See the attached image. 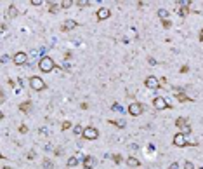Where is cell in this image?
<instances>
[{"label":"cell","mask_w":203,"mask_h":169,"mask_svg":"<svg viewBox=\"0 0 203 169\" xmlns=\"http://www.w3.org/2000/svg\"><path fill=\"white\" fill-rule=\"evenodd\" d=\"M38 68H40V72H43V73L52 72V70H54V59L49 58V56H43V58L38 61Z\"/></svg>","instance_id":"obj_1"},{"label":"cell","mask_w":203,"mask_h":169,"mask_svg":"<svg viewBox=\"0 0 203 169\" xmlns=\"http://www.w3.org/2000/svg\"><path fill=\"white\" fill-rule=\"evenodd\" d=\"M30 87H31V89H35V91H43V89H45V82H43L40 77H37V75H35V77H31V78H30Z\"/></svg>","instance_id":"obj_2"},{"label":"cell","mask_w":203,"mask_h":169,"mask_svg":"<svg viewBox=\"0 0 203 169\" xmlns=\"http://www.w3.org/2000/svg\"><path fill=\"white\" fill-rule=\"evenodd\" d=\"M128 113L132 115V117H137V115H141L142 113V105L141 103H130L128 105Z\"/></svg>","instance_id":"obj_3"},{"label":"cell","mask_w":203,"mask_h":169,"mask_svg":"<svg viewBox=\"0 0 203 169\" xmlns=\"http://www.w3.org/2000/svg\"><path fill=\"white\" fill-rule=\"evenodd\" d=\"M85 139H96L97 136H99V131L96 129V127H92V125H90V127H85V131H83V134H82Z\"/></svg>","instance_id":"obj_4"},{"label":"cell","mask_w":203,"mask_h":169,"mask_svg":"<svg viewBox=\"0 0 203 169\" xmlns=\"http://www.w3.org/2000/svg\"><path fill=\"white\" fill-rule=\"evenodd\" d=\"M174 145H175V146H188V145H191V143L186 141V136H184L182 133H177V134L174 136Z\"/></svg>","instance_id":"obj_5"},{"label":"cell","mask_w":203,"mask_h":169,"mask_svg":"<svg viewBox=\"0 0 203 169\" xmlns=\"http://www.w3.org/2000/svg\"><path fill=\"white\" fill-rule=\"evenodd\" d=\"M153 107L158 108V110H165V108H168V103L165 101V98H160V96H158V98L153 99Z\"/></svg>","instance_id":"obj_6"},{"label":"cell","mask_w":203,"mask_h":169,"mask_svg":"<svg viewBox=\"0 0 203 169\" xmlns=\"http://www.w3.org/2000/svg\"><path fill=\"white\" fill-rule=\"evenodd\" d=\"M144 84H146V87H149V89H160V82H158V78L156 77H148L146 80H144Z\"/></svg>","instance_id":"obj_7"},{"label":"cell","mask_w":203,"mask_h":169,"mask_svg":"<svg viewBox=\"0 0 203 169\" xmlns=\"http://www.w3.org/2000/svg\"><path fill=\"white\" fill-rule=\"evenodd\" d=\"M109 16H111V12H109L108 7H101V9H97V12H96V17H97L99 21H104V19H108Z\"/></svg>","instance_id":"obj_8"},{"label":"cell","mask_w":203,"mask_h":169,"mask_svg":"<svg viewBox=\"0 0 203 169\" xmlns=\"http://www.w3.org/2000/svg\"><path fill=\"white\" fill-rule=\"evenodd\" d=\"M26 59H28L26 52H17V54H14V58H12V61L16 63V65H25Z\"/></svg>","instance_id":"obj_9"},{"label":"cell","mask_w":203,"mask_h":169,"mask_svg":"<svg viewBox=\"0 0 203 169\" xmlns=\"http://www.w3.org/2000/svg\"><path fill=\"white\" fill-rule=\"evenodd\" d=\"M94 166H96V159H94V157L87 155V157L83 159V167H85V169H92Z\"/></svg>","instance_id":"obj_10"},{"label":"cell","mask_w":203,"mask_h":169,"mask_svg":"<svg viewBox=\"0 0 203 169\" xmlns=\"http://www.w3.org/2000/svg\"><path fill=\"white\" fill-rule=\"evenodd\" d=\"M75 26H77V21H73V19H66L61 28H63V32H66V30H73Z\"/></svg>","instance_id":"obj_11"},{"label":"cell","mask_w":203,"mask_h":169,"mask_svg":"<svg viewBox=\"0 0 203 169\" xmlns=\"http://www.w3.org/2000/svg\"><path fill=\"white\" fill-rule=\"evenodd\" d=\"M127 164H128L130 167H134V169H139V166H141L139 159H135V157H128V159H127Z\"/></svg>","instance_id":"obj_12"},{"label":"cell","mask_w":203,"mask_h":169,"mask_svg":"<svg viewBox=\"0 0 203 169\" xmlns=\"http://www.w3.org/2000/svg\"><path fill=\"white\" fill-rule=\"evenodd\" d=\"M177 14H179L180 17H186V16L189 14V7H177Z\"/></svg>","instance_id":"obj_13"},{"label":"cell","mask_w":203,"mask_h":169,"mask_svg":"<svg viewBox=\"0 0 203 169\" xmlns=\"http://www.w3.org/2000/svg\"><path fill=\"white\" fill-rule=\"evenodd\" d=\"M19 110H21V112H30V110H31V103H30V101L21 103V105H19Z\"/></svg>","instance_id":"obj_14"},{"label":"cell","mask_w":203,"mask_h":169,"mask_svg":"<svg viewBox=\"0 0 203 169\" xmlns=\"http://www.w3.org/2000/svg\"><path fill=\"white\" fill-rule=\"evenodd\" d=\"M175 98L179 99V101H182V103H186V101H191L186 94H182V91H179V93H175Z\"/></svg>","instance_id":"obj_15"},{"label":"cell","mask_w":203,"mask_h":169,"mask_svg":"<svg viewBox=\"0 0 203 169\" xmlns=\"http://www.w3.org/2000/svg\"><path fill=\"white\" fill-rule=\"evenodd\" d=\"M186 124H188V120H186L184 117H179V119L175 120V125H177V127H179V129H182V127H184V125H186Z\"/></svg>","instance_id":"obj_16"},{"label":"cell","mask_w":203,"mask_h":169,"mask_svg":"<svg viewBox=\"0 0 203 169\" xmlns=\"http://www.w3.org/2000/svg\"><path fill=\"white\" fill-rule=\"evenodd\" d=\"M78 162H80L78 157H70L68 159V167H75V166H78Z\"/></svg>","instance_id":"obj_17"},{"label":"cell","mask_w":203,"mask_h":169,"mask_svg":"<svg viewBox=\"0 0 203 169\" xmlns=\"http://www.w3.org/2000/svg\"><path fill=\"white\" fill-rule=\"evenodd\" d=\"M7 14H9V17H16V16H17V9H16V5H9Z\"/></svg>","instance_id":"obj_18"},{"label":"cell","mask_w":203,"mask_h":169,"mask_svg":"<svg viewBox=\"0 0 203 169\" xmlns=\"http://www.w3.org/2000/svg\"><path fill=\"white\" fill-rule=\"evenodd\" d=\"M158 16L162 17V21H165V19L168 17V11H165V9H158Z\"/></svg>","instance_id":"obj_19"},{"label":"cell","mask_w":203,"mask_h":169,"mask_svg":"<svg viewBox=\"0 0 203 169\" xmlns=\"http://www.w3.org/2000/svg\"><path fill=\"white\" fill-rule=\"evenodd\" d=\"M175 4H177V7H189L191 2H189V0H177Z\"/></svg>","instance_id":"obj_20"},{"label":"cell","mask_w":203,"mask_h":169,"mask_svg":"<svg viewBox=\"0 0 203 169\" xmlns=\"http://www.w3.org/2000/svg\"><path fill=\"white\" fill-rule=\"evenodd\" d=\"M71 5H73L71 0H63V2H61V9H70Z\"/></svg>","instance_id":"obj_21"},{"label":"cell","mask_w":203,"mask_h":169,"mask_svg":"<svg viewBox=\"0 0 203 169\" xmlns=\"http://www.w3.org/2000/svg\"><path fill=\"white\" fill-rule=\"evenodd\" d=\"M83 131H85V127H82L80 124H78V125H75V127H73V133H75V134H83Z\"/></svg>","instance_id":"obj_22"},{"label":"cell","mask_w":203,"mask_h":169,"mask_svg":"<svg viewBox=\"0 0 203 169\" xmlns=\"http://www.w3.org/2000/svg\"><path fill=\"white\" fill-rule=\"evenodd\" d=\"M109 124H115V125H118V127H125V122L123 120H109Z\"/></svg>","instance_id":"obj_23"},{"label":"cell","mask_w":203,"mask_h":169,"mask_svg":"<svg viewBox=\"0 0 203 169\" xmlns=\"http://www.w3.org/2000/svg\"><path fill=\"white\" fill-rule=\"evenodd\" d=\"M71 127H73V125H71V122H70V120H64V122H63V129H64V131L71 129Z\"/></svg>","instance_id":"obj_24"},{"label":"cell","mask_w":203,"mask_h":169,"mask_svg":"<svg viewBox=\"0 0 203 169\" xmlns=\"http://www.w3.org/2000/svg\"><path fill=\"white\" fill-rule=\"evenodd\" d=\"M191 131H193V129H191V125H189V124H186L184 127H182V134H184V136H186V134H189Z\"/></svg>","instance_id":"obj_25"},{"label":"cell","mask_w":203,"mask_h":169,"mask_svg":"<svg viewBox=\"0 0 203 169\" xmlns=\"http://www.w3.org/2000/svg\"><path fill=\"white\" fill-rule=\"evenodd\" d=\"M89 4H90L89 0H78V2H77V5H78V7H87Z\"/></svg>","instance_id":"obj_26"},{"label":"cell","mask_w":203,"mask_h":169,"mask_svg":"<svg viewBox=\"0 0 203 169\" xmlns=\"http://www.w3.org/2000/svg\"><path fill=\"white\" fill-rule=\"evenodd\" d=\"M19 133H21V134L28 133V125H26V124H21V125H19Z\"/></svg>","instance_id":"obj_27"},{"label":"cell","mask_w":203,"mask_h":169,"mask_svg":"<svg viewBox=\"0 0 203 169\" xmlns=\"http://www.w3.org/2000/svg\"><path fill=\"white\" fill-rule=\"evenodd\" d=\"M59 7H61V5H57V4H54V2H52V4L49 5V11H51V12H56Z\"/></svg>","instance_id":"obj_28"},{"label":"cell","mask_w":203,"mask_h":169,"mask_svg":"<svg viewBox=\"0 0 203 169\" xmlns=\"http://www.w3.org/2000/svg\"><path fill=\"white\" fill-rule=\"evenodd\" d=\"M113 160H115L116 164H120V162H122L123 159H122V155H120V154H115V155H113Z\"/></svg>","instance_id":"obj_29"},{"label":"cell","mask_w":203,"mask_h":169,"mask_svg":"<svg viewBox=\"0 0 203 169\" xmlns=\"http://www.w3.org/2000/svg\"><path fill=\"white\" fill-rule=\"evenodd\" d=\"M30 4H31V5H37V7H38V5H42L43 2H42V0H30Z\"/></svg>","instance_id":"obj_30"},{"label":"cell","mask_w":203,"mask_h":169,"mask_svg":"<svg viewBox=\"0 0 203 169\" xmlns=\"http://www.w3.org/2000/svg\"><path fill=\"white\" fill-rule=\"evenodd\" d=\"M162 25H163V28H170V26H172V23H170V21H168V19H165V21H162Z\"/></svg>","instance_id":"obj_31"},{"label":"cell","mask_w":203,"mask_h":169,"mask_svg":"<svg viewBox=\"0 0 203 169\" xmlns=\"http://www.w3.org/2000/svg\"><path fill=\"white\" fill-rule=\"evenodd\" d=\"M184 169H194L193 162H186V164H184Z\"/></svg>","instance_id":"obj_32"},{"label":"cell","mask_w":203,"mask_h":169,"mask_svg":"<svg viewBox=\"0 0 203 169\" xmlns=\"http://www.w3.org/2000/svg\"><path fill=\"white\" fill-rule=\"evenodd\" d=\"M43 166H45V167H52V162H51L49 159H45V160H43Z\"/></svg>","instance_id":"obj_33"},{"label":"cell","mask_w":203,"mask_h":169,"mask_svg":"<svg viewBox=\"0 0 203 169\" xmlns=\"http://www.w3.org/2000/svg\"><path fill=\"white\" fill-rule=\"evenodd\" d=\"M168 169H179V164H177V162H172V164L168 166Z\"/></svg>","instance_id":"obj_34"},{"label":"cell","mask_w":203,"mask_h":169,"mask_svg":"<svg viewBox=\"0 0 203 169\" xmlns=\"http://www.w3.org/2000/svg\"><path fill=\"white\" fill-rule=\"evenodd\" d=\"M7 61H9V56H7V54H4V56H2V63H7Z\"/></svg>","instance_id":"obj_35"},{"label":"cell","mask_w":203,"mask_h":169,"mask_svg":"<svg viewBox=\"0 0 203 169\" xmlns=\"http://www.w3.org/2000/svg\"><path fill=\"white\" fill-rule=\"evenodd\" d=\"M148 63H149V65H156V59H153V58H149V59H148Z\"/></svg>","instance_id":"obj_36"},{"label":"cell","mask_w":203,"mask_h":169,"mask_svg":"<svg viewBox=\"0 0 203 169\" xmlns=\"http://www.w3.org/2000/svg\"><path fill=\"white\" fill-rule=\"evenodd\" d=\"M28 159H30V160L35 159V152H30V154H28Z\"/></svg>","instance_id":"obj_37"},{"label":"cell","mask_w":203,"mask_h":169,"mask_svg":"<svg viewBox=\"0 0 203 169\" xmlns=\"http://www.w3.org/2000/svg\"><path fill=\"white\" fill-rule=\"evenodd\" d=\"M200 40L203 42V30H200Z\"/></svg>","instance_id":"obj_38"},{"label":"cell","mask_w":203,"mask_h":169,"mask_svg":"<svg viewBox=\"0 0 203 169\" xmlns=\"http://www.w3.org/2000/svg\"><path fill=\"white\" fill-rule=\"evenodd\" d=\"M2 169H11V167H7V166H5V167H2Z\"/></svg>","instance_id":"obj_39"},{"label":"cell","mask_w":203,"mask_h":169,"mask_svg":"<svg viewBox=\"0 0 203 169\" xmlns=\"http://www.w3.org/2000/svg\"><path fill=\"white\" fill-rule=\"evenodd\" d=\"M198 169H203V167H198Z\"/></svg>","instance_id":"obj_40"}]
</instances>
